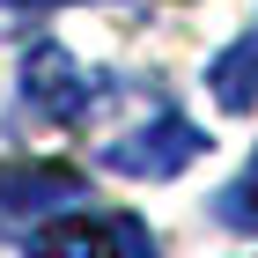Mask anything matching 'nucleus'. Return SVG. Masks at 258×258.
Masks as SVG:
<instances>
[{"instance_id": "f257e3e1", "label": "nucleus", "mask_w": 258, "mask_h": 258, "mask_svg": "<svg viewBox=\"0 0 258 258\" xmlns=\"http://www.w3.org/2000/svg\"><path fill=\"white\" fill-rule=\"evenodd\" d=\"M30 258H155V236L133 214L67 207V214H52V221L30 229Z\"/></svg>"}, {"instance_id": "f03ea898", "label": "nucleus", "mask_w": 258, "mask_h": 258, "mask_svg": "<svg viewBox=\"0 0 258 258\" xmlns=\"http://www.w3.org/2000/svg\"><path fill=\"white\" fill-rule=\"evenodd\" d=\"M22 103L44 111V125H81L96 103V81L67 59V44H30L22 52Z\"/></svg>"}, {"instance_id": "7ed1b4c3", "label": "nucleus", "mask_w": 258, "mask_h": 258, "mask_svg": "<svg viewBox=\"0 0 258 258\" xmlns=\"http://www.w3.org/2000/svg\"><path fill=\"white\" fill-rule=\"evenodd\" d=\"M199 155H207V133L192 118H148L140 133L103 148V170H118V177H177L184 162H199Z\"/></svg>"}, {"instance_id": "20e7f679", "label": "nucleus", "mask_w": 258, "mask_h": 258, "mask_svg": "<svg viewBox=\"0 0 258 258\" xmlns=\"http://www.w3.org/2000/svg\"><path fill=\"white\" fill-rule=\"evenodd\" d=\"M89 184L59 162H8L0 170V221H15V229H37V221L67 214Z\"/></svg>"}, {"instance_id": "39448f33", "label": "nucleus", "mask_w": 258, "mask_h": 258, "mask_svg": "<svg viewBox=\"0 0 258 258\" xmlns=\"http://www.w3.org/2000/svg\"><path fill=\"white\" fill-rule=\"evenodd\" d=\"M207 89H214L221 111H251V103H258V22L221 52L214 67H207Z\"/></svg>"}, {"instance_id": "423d86ee", "label": "nucleus", "mask_w": 258, "mask_h": 258, "mask_svg": "<svg viewBox=\"0 0 258 258\" xmlns=\"http://www.w3.org/2000/svg\"><path fill=\"white\" fill-rule=\"evenodd\" d=\"M221 221H229V229H258V155H251V170L221 192Z\"/></svg>"}, {"instance_id": "0eeeda50", "label": "nucleus", "mask_w": 258, "mask_h": 258, "mask_svg": "<svg viewBox=\"0 0 258 258\" xmlns=\"http://www.w3.org/2000/svg\"><path fill=\"white\" fill-rule=\"evenodd\" d=\"M8 8H74V0H8Z\"/></svg>"}]
</instances>
